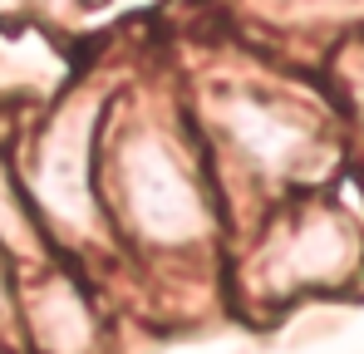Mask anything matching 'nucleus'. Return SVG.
<instances>
[{"mask_svg": "<svg viewBox=\"0 0 364 354\" xmlns=\"http://www.w3.org/2000/svg\"><path fill=\"white\" fill-rule=\"evenodd\" d=\"M128 192H133V212L153 227V232L178 236L182 227H192L202 217V207L192 202V187L182 168L158 153V143H138L128 158Z\"/></svg>", "mask_w": 364, "mask_h": 354, "instance_id": "f257e3e1", "label": "nucleus"}]
</instances>
